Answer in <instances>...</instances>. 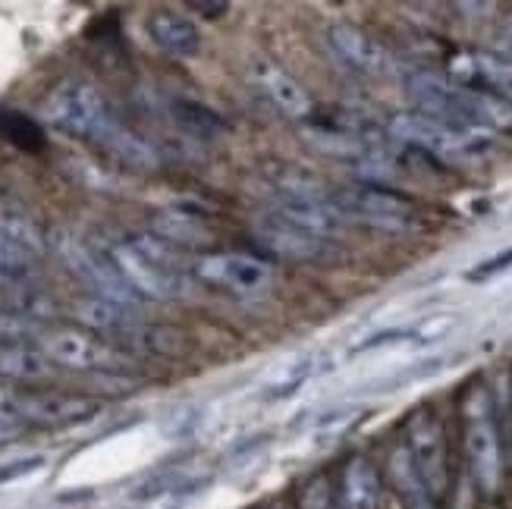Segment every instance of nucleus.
Returning a JSON list of instances; mask_svg holds the SVG:
<instances>
[{"mask_svg": "<svg viewBox=\"0 0 512 509\" xmlns=\"http://www.w3.org/2000/svg\"><path fill=\"white\" fill-rule=\"evenodd\" d=\"M453 66L459 85L481 95H491L503 104H512V60L491 51H472L456 57Z\"/></svg>", "mask_w": 512, "mask_h": 509, "instance_id": "ddd939ff", "label": "nucleus"}, {"mask_svg": "<svg viewBox=\"0 0 512 509\" xmlns=\"http://www.w3.org/2000/svg\"><path fill=\"white\" fill-rule=\"evenodd\" d=\"M198 217H189L186 211H170V214H161L154 220V227H158V236L167 239L170 246H202L208 239V230L195 224Z\"/></svg>", "mask_w": 512, "mask_h": 509, "instance_id": "a878e982", "label": "nucleus"}, {"mask_svg": "<svg viewBox=\"0 0 512 509\" xmlns=\"http://www.w3.org/2000/svg\"><path fill=\"white\" fill-rule=\"evenodd\" d=\"M38 469H44V456H22L13 462H4V466H0V488L10 481L26 478V475H35Z\"/></svg>", "mask_w": 512, "mask_h": 509, "instance_id": "cd10ccee", "label": "nucleus"}, {"mask_svg": "<svg viewBox=\"0 0 512 509\" xmlns=\"http://www.w3.org/2000/svg\"><path fill=\"white\" fill-rule=\"evenodd\" d=\"M148 35L161 51L173 57H195L202 48V35H198L195 22L176 10H158L148 16Z\"/></svg>", "mask_w": 512, "mask_h": 509, "instance_id": "dca6fc26", "label": "nucleus"}, {"mask_svg": "<svg viewBox=\"0 0 512 509\" xmlns=\"http://www.w3.org/2000/svg\"><path fill=\"white\" fill-rule=\"evenodd\" d=\"M415 475L421 478V484L431 491V497H443L447 494V481H450V469H447V437H443V428L434 418L431 409H415L406 422V444H403Z\"/></svg>", "mask_w": 512, "mask_h": 509, "instance_id": "0eeeda50", "label": "nucleus"}, {"mask_svg": "<svg viewBox=\"0 0 512 509\" xmlns=\"http://www.w3.org/2000/svg\"><path fill=\"white\" fill-rule=\"evenodd\" d=\"M264 180L271 186L277 214L289 224L315 236H330L346 227V214L333 202V192H327L315 176L302 173L299 167H267Z\"/></svg>", "mask_w": 512, "mask_h": 509, "instance_id": "20e7f679", "label": "nucleus"}, {"mask_svg": "<svg viewBox=\"0 0 512 509\" xmlns=\"http://www.w3.org/2000/svg\"><path fill=\"white\" fill-rule=\"evenodd\" d=\"M73 318L79 324H85L88 330H107V334H120V330L136 324L132 318V305H120V302H110V299H79L73 305Z\"/></svg>", "mask_w": 512, "mask_h": 509, "instance_id": "412c9836", "label": "nucleus"}, {"mask_svg": "<svg viewBox=\"0 0 512 509\" xmlns=\"http://www.w3.org/2000/svg\"><path fill=\"white\" fill-rule=\"evenodd\" d=\"M343 509H381V478L368 456H352L340 484Z\"/></svg>", "mask_w": 512, "mask_h": 509, "instance_id": "6ab92c4d", "label": "nucleus"}, {"mask_svg": "<svg viewBox=\"0 0 512 509\" xmlns=\"http://www.w3.org/2000/svg\"><path fill=\"white\" fill-rule=\"evenodd\" d=\"M189 10L198 13V16H205V19H220L230 10V4H227V0H211V4H208V0H192Z\"/></svg>", "mask_w": 512, "mask_h": 509, "instance_id": "2f4dec72", "label": "nucleus"}, {"mask_svg": "<svg viewBox=\"0 0 512 509\" xmlns=\"http://www.w3.org/2000/svg\"><path fill=\"white\" fill-rule=\"evenodd\" d=\"M465 459L475 484L484 494L500 488L503 459H500V434L494 422V406L484 387H475L465 400Z\"/></svg>", "mask_w": 512, "mask_h": 509, "instance_id": "423d86ee", "label": "nucleus"}, {"mask_svg": "<svg viewBox=\"0 0 512 509\" xmlns=\"http://www.w3.org/2000/svg\"><path fill=\"white\" fill-rule=\"evenodd\" d=\"M19 434H22V428H19V425H7V422H0V447L10 444V440H16Z\"/></svg>", "mask_w": 512, "mask_h": 509, "instance_id": "473e14b6", "label": "nucleus"}, {"mask_svg": "<svg viewBox=\"0 0 512 509\" xmlns=\"http://www.w3.org/2000/svg\"><path fill=\"white\" fill-rule=\"evenodd\" d=\"M120 337L126 346L148 352V356H167V359H183L186 352L192 349V337H186L183 330L173 327H148V324H132L126 330H120Z\"/></svg>", "mask_w": 512, "mask_h": 509, "instance_id": "aec40b11", "label": "nucleus"}, {"mask_svg": "<svg viewBox=\"0 0 512 509\" xmlns=\"http://www.w3.org/2000/svg\"><path fill=\"white\" fill-rule=\"evenodd\" d=\"M409 98L415 101L418 114H425L431 120H440L456 129H478L491 132L497 126L512 123V107L491 98L472 92V88L459 85L456 79H447L440 73L418 70L406 79Z\"/></svg>", "mask_w": 512, "mask_h": 509, "instance_id": "f03ea898", "label": "nucleus"}, {"mask_svg": "<svg viewBox=\"0 0 512 509\" xmlns=\"http://www.w3.org/2000/svg\"><path fill=\"white\" fill-rule=\"evenodd\" d=\"M107 255L142 299H173L186 290L180 255L161 236H126L114 242Z\"/></svg>", "mask_w": 512, "mask_h": 509, "instance_id": "7ed1b4c3", "label": "nucleus"}, {"mask_svg": "<svg viewBox=\"0 0 512 509\" xmlns=\"http://www.w3.org/2000/svg\"><path fill=\"white\" fill-rule=\"evenodd\" d=\"M170 114L176 120V126L186 129L189 136L195 139H214L224 132V120H220L217 110L205 107L202 101H189V98H180L170 104Z\"/></svg>", "mask_w": 512, "mask_h": 509, "instance_id": "5701e85b", "label": "nucleus"}, {"mask_svg": "<svg viewBox=\"0 0 512 509\" xmlns=\"http://www.w3.org/2000/svg\"><path fill=\"white\" fill-rule=\"evenodd\" d=\"M255 79L261 85V92L271 98L277 104V110H283L286 117L305 120L311 114V98H308V92H305V88L293 76L283 73L277 63L261 60L255 66Z\"/></svg>", "mask_w": 512, "mask_h": 509, "instance_id": "f3484780", "label": "nucleus"}, {"mask_svg": "<svg viewBox=\"0 0 512 509\" xmlns=\"http://www.w3.org/2000/svg\"><path fill=\"white\" fill-rule=\"evenodd\" d=\"M333 202L349 217L368 220L377 227H390V230H406L418 224V211L406 195L390 192L384 186H352L333 192Z\"/></svg>", "mask_w": 512, "mask_h": 509, "instance_id": "1a4fd4ad", "label": "nucleus"}, {"mask_svg": "<svg viewBox=\"0 0 512 509\" xmlns=\"http://www.w3.org/2000/svg\"><path fill=\"white\" fill-rule=\"evenodd\" d=\"M22 403H26V393H16L10 387H0V422L22 425Z\"/></svg>", "mask_w": 512, "mask_h": 509, "instance_id": "c756f323", "label": "nucleus"}, {"mask_svg": "<svg viewBox=\"0 0 512 509\" xmlns=\"http://www.w3.org/2000/svg\"><path fill=\"white\" fill-rule=\"evenodd\" d=\"M101 403L88 400V396H70V393H26L22 403V422L32 425H48V428H63V425H79L98 415Z\"/></svg>", "mask_w": 512, "mask_h": 509, "instance_id": "4468645a", "label": "nucleus"}, {"mask_svg": "<svg viewBox=\"0 0 512 509\" xmlns=\"http://www.w3.org/2000/svg\"><path fill=\"white\" fill-rule=\"evenodd\" d=\"M195 277H202L211 286H224L230 293L249 296V293H261L267 283H271V268L267 261L252 258V255H239V252H227V255H205L195 261Z\"/></svg>", "mask_w": 512, "mask_h": 509, "instance_id": "9b49d317", "label": "nucleus"}, {"mask_svg": "<svg viewBox=\"0 0 512 509\" xmlns=\"http://www.w3.org/2000/svg\"><path fill=\"white\" fill-rule=\"evenodd\" d=\"M491 509H497V506H491Z\"/></svg>", "mask_w": 512, "mask_h": 509, "instance_id": "c9c22d12", "label": "nucleus"}, {"mask_svg": "<svg viewBox=\"0 0 512 509\" xmlns=\"http://www.w3.org/2000/svg\"><path fill=\"white\" fill-rule=\"evenodd\" d=\"M41 117L54 129L66 132V136L98 142L101 148L117 154L120 161L132 167H154V151L114 117V110H110V104L92 82L85 79L60 82L48 95V101H44Z\"/></svg>", "mask_w": 512, "mask_h": 509, "instance_id": "f257e3e1", "label": "nucleus"}, {"mask_svg": "<svg viewBox=\"0 0 512 509\" xmlns=\"http://www.w3.org/2000/svg\"><path fill=\"white\" fill-rule=\"evenodd\" d=\"M0 139L26 154H41L48 148V136H44L41 123L29 114H22V110H0Z\"/></svg>", "mask_w": 512, "mask_h": 509, "instance_id": "4be33fe9", "label": "nucleus"}, {"mask_svg": "<svg viewBox=\"0 0 512 509\" xmlns=\"http://www.w3.org/2000/svg\"><path fill=\"white\" fill-rule=\"evenodd\" d=\"M390 136L399 139L403 145H412L418 151L431 154L437 161H478L491 151V132H478V129H456L440 120H431L425 114H396L390 120Z\"/></svg>", "mask_w": 512, "mask_h": 509, "instance_id": "39448f33", "label": "nucleus"}, {"mask_svg": "<svg viewBox=\"0 0 512 509\" xmlns=\"http://www.w3.org/2000/svg\"><path fill=\"white\" fill-rule=\"evenodd\" d=\"M255 239L264 249H271L277 258H286V261H318L327 252L324 236H315L296 224H289V220L280 217L277 211L258 217Z\"/></svg>", "mask_w": 512, "mask_h": 509, "instance_id": "f8f14e48", "label": "nucleus"}, {"mask_svg": "<svg viewBox=\"0 0 512 509\" xmlns=\"http://www.w3.org/2000/svg\"><path fill=\"white\" fill-rule=\"evenodd\" d=\"M0 233L10 236L13 242H19L22 249H29L32 255H38L44 249V236L35 224V217H29L16 205H4L0 208Z\"/></svg>", "mask_w": 512, "mask_h": 509, "instance_id": "393cba45", "label": "nucleus"}, {"mask_svg": "<svg viewBox=\"0 0 512 509\" xmlns=\"http://www.w3.org/2000/svg\"><path fill=\"white\" fill-rule=\"evenodd\" d=\"M57 252H60V258H63L66 268H70L85 286H92V290H95L101 299L120 302V305H132V302H139V299H142V296L123 280V274L117 271V264L110 261L107 249H95V246H88V242L73 239V236H60Z\"/></svg>", "mask_w": 512, "mask_h": 509, "instance_id": "6e6552de", "label": "nucleus"}, {"mask_svg": "<svg viewBox=\"0 0 512 509\" xmlns=\"http://www.w3.org/2000/svg\"><path fill=\"white\" fill-rule=\"evenodd\" d=\"M299 509H333V497L324 478L305 484V491L299 494Z\"/></svg>", "mask_w": 512, "mask_h": 509, "instance_id": "c85d7f7f", "label": "nucleus"}, {"mask_svg": "<svg viewBox=\"0 0 512 509\" xmlns=\"http://www.w3.org/2000/svg\"><path fill=\"white\" fill-rule=\"evenodd\" d=\"M261 509H274V506H261Z\"/></svg>", "mask_w": 512, "mask_h": 509, "instance_id": "f704fd0d", "label": "nucleus"}, {"mask_svg": "<svg viewBox=\"0 0 512 509\" xmlns=\"http://www.w3.org/2000/svg\"><path fill=\"white\" fill-rule=\"evenodd\" d=\"M506 268H512V249L481 261L475 271H469V280H487V277H494V274H503Z\"/></svg>", "mask_w": 512, "mask_h": 509, "instance_id": "7c9ffc66", "label": "nucleus"}, {"mask_svg": "<svg viewBox=\"0 0 512 509\" xmlns=\"http://www.w3.org/2000/svg\"><path fill=\"white\" fill-rule=\"evenodd\" d=\"M41 352L48 356L54 365L63 368H76V371H120L126 362L117 356L107 343H101L95 334L88 330H76V327H60V330H48L38 340Z\"/></svg>", "mask_w": 512, "mask_h": 509, "instance_id": "9d476101", "label": "nucleus"}, {"mask_svg": "<svg viewBox=\"0 0 512 509\" xmlns=\"http://www.w3.org/2000/svg\"><path fill=\"white\" fill-rule=\"evenodd\" d=\"M35 255L29 249H22L19 242L0 233V283H19L32 274Z\"/></svg>", "mask_w": 512, "mask_h": 509, "instance_id": "bb28decb", "label": "nucleus"}, {"mask_svg": "<svg viewBox=\"0 0 512 509\" xmlns=\"http://www.w3.org/2000/svg\"><path fill=\"white\" fill-rule=\"evenodd\" d=\"M333 51L340 54V60H346L355 73L365 76H384L390 70V54L384 51V44L371 38L365 29L352 26V22H337L327 32Z\"/></svg>", "mask_w": 512, "mask_h": 509, "instance_id": "2eb2a0df", "label": "nucleus"}, {"mask_svg": "<svg viewBox=\"0 0 512 509\" xmlns=\"http://www.w3.org/2000/svg\"><path fill=\"white\" fill-rule=\"evenodd\" d=\"M390 469H393V484H396L399 497H403L406 509H437L431 491H428L425 484H421V478L415 475V469H412V462H409V456H406L403 447H399V450L393 453Z\"/></svg>", "mask_w": 512, "mask_h": 509, "instance_id": "b1692460", "label": "nucleus"}, {"mask_svg": "<svg viewBox=\"0 0 512 509\" xmlns=\"http://www.w3.org/2000/svg\"><path fill=\"white\" fill-rule=\"evenodd\" d=\"M54 362L41 349L22 340H0V378L4 381H48L54 378Z\"/></svg>", "mask_w": 512, "mask_h": 509, "instance_id": "a211bd4d", "label": "nucleus"}, {"mask_svg": "<svg viewBox=\"0 0 512 509\" xmlns=\"http://www.w3.org/2000/svg\"><path fill=\"white\" fill-rule=\"evenodd\" d=\"M500 38H503V48L512 54V16H506V22L500 26Z\"/></svg>", "mask_w": 512, "mask_h": 509, "instance_id": "72a5a7b5", "label": "nucleus"}]
</instances>
